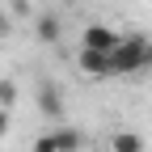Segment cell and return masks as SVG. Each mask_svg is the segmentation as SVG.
Returning <instances> with one entry per match:
<instances>
[{
	"instance_id": "cell-1",
	"label": "cell",
	"mask_w": 152,
	"mask_h": 152,
	"mask_svg": "<svg viewBox=\"0 0 152 152\" xmlns=\"http://www.w3.org/2000/svg\"><path fill=\"white\" fill-rule=\"evenodd\" d=\"M110 64H114V76H140V72H148L152 68V38L123 34V42L114 47Z\"/></svg>"
},
{
	"instance_id": "cell-2",
	"label": "cell",
	"mask_w": 152,
	"mask_h": 152,
	"mask_svg": "<svg viewBox=\"0 0 152 152\" xmlns=\"http://www.w3.org/2000/svg\"><path fill=\"white\" fill-rule=\"evenodd\" d=\"M118 42H123V34L110 26H85V34H80V51H97V55H114Z\"/></svg>"
},
{
	"instance_id": "cell-3",
	"label": "cell",
	"mask_w": 152,
	"mask_h": 152,
	"mask_svg": "<svg viewBox=\"0 0 152 152\" xmlns=\"http://www.w3.org/2000/svg\"><path fill=\"white\" fill-rule=\"evenodd\" d=\"M76 68H80L85 76H93V80H110V76H114L110 55H97V51H80V55H76Z\"/></svg>"
},
{
	"instance_id": "cell-4",
	"label": "cell",
	"mask_w": 152,
	"mask_h": 152,
	"mask_svg": "<svg viewBox=\"0 0 152 152\" xmlns=\"http://www.w3.org/2000/svg\"><path fill=\"white\" fill-rule=\"evenodd\" d=\"M38 110H42L47 118L64 123V97H59V89H55L51 80H38Z\"/></svg>"
},
{
	"instance_id": "cell-5",
	"label": "cell",
	"mask_w": 152,
	"mask_h": 152,
	"mask_svg": "<svg viewBox=\"0 0 152 152\" xmlns=\"http://www.w3.org/2000/svg\"><path fill=\"white\" fill-rule=\"evenodd\" d=\"M34 34H38V42H42V47H55V42H59V34H64V26H59V17H55V13H38V17H34Z\"/></svg>"
},
{
	"instance_id": "cell-6",
	"label": "cell",
	"mask_w": 152,
	"mask_h": 152,
	"mask_svg": "<svg viewBox=\"0 0 152 152\" xmlns=\"http://www.w3.org/2000/svg\"><path fill=\"white\" fill-rule=\"evenodd\" d=\"M106 148H110V152H148V144H144L140 131H110Z\"/></svg>"
},
{
	"instance_id": "cell-7",
	"label": "cell",
	"mask_w": 152,
	"mask_h": 152,
	"mask_svg": "<svg viewBox=\"0 0 152 152\" xmlns=\"http://www.w3.org/2000/svg\"><path fill=\"white\" fill-rule=\"evenodd\" d=\"M51 135H55V148H59V152H80L85 148V135L76 127H55Z\"/></svg>"
},
{
	"instance_id": "cell-8",
	"label": "cell",
	"mask_w": 152,
	"mask_h": 152,
	"mask_svg": "<svg viewBox=\"0 0 152 152\" xmlns=\"http://www.w3.org/2000/svg\"><path fill=\"white\" fill-rule=\"evenodd\" d=\"M13 106H17V85L0 80V110H13Z\"/></svg>"
},
{
	"instance_id": "cell-9",
	"label": "cell",
	"mask_w": 152,
	"mask_h": 152,
	"mask_svg": "<svg viewBox=\"0 0 152 152\" xmlns=\"http://www.w3.org/2000/svg\"><path fill=\"white\" fill-rule=\"evenodd\" d=\"M34 152H59V148H55V135H38L34 140Z\"/></svg>"
},
{
	"instance_id": "cell-10",
	"label": "cell",
	"mask_w": 152,
	"mask_h": 152,
	"mask_svg": "<svg viewBox=\"0 0 152 152\" xmlns=\"http://www.w3.org/2000/svg\"><path fill=\"white\" fill-rule=\"evenodd\" d=\"M9 127H13V110H0V140L9 135Z\"/></svg>"
},
{
	"instance_id": "cell-11",
	"label": "cell",
	"mask_w": 152,
	"mask_h": 152,
	"mask_svg": "<svg viewBox=\"0 0 152 152\" xmlns=\"http://www.w3.org/2000/svg\"><path fill=\"white\" fill-rule=\"evenodd\" d=\"M9 30H13V17H9L4 9H0V42H4V38H9Z\"/></svg>"
},
{
	"instance_id": "cell-12",
	"label": "cell",
	"mask_w": 152,
	"mask_h": 152,
	"mask_svg": "<svg viewBox=\"0 0 152 152\" xmlns=\"http://www.w3.org/2000/svg\"><path fill=\"white\" fill-rule=\"evenodd\" d=\"M21 13H30V0H13V4H9V17H21Z\"/></svg>"
},
{
	"instance_id": "cell-13",
	"label": "cell",
	"mask_w": 152,
	"mask_h": 152,
	"mask_svg": "<svg viewBox=\"0 0 152 152\" xmlns=\"http://www.w3.org/2000/svg\"><path fill=\"white\" fill-rule=\"evenodd\" d=\"M64 4H68V9H72V4H85V0H64Z\"/></svg>"
}]
</instances>
